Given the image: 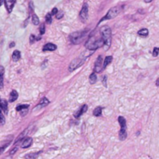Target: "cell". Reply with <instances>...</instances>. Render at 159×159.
Wrapping results in <instances>:
<instances>
[{
  "label": "cell",
  "instance_id": "cell-1",
  "mask_svg": "<svg viewBox=\"0 0 159 159\" xmlns=\"http://www.w3.org/2000/svg\"><path fill=\"white\" fill-rule=\"evenodd\" d=\"M104 45H105V42L102 38H98V39H95L94 38H91L87 42L85 46L88 50H96L97 48L103 46Z\"/></svg>",
  "mask_w": 159,
  "mask_h": 159
},
{
  "label": "cell",
  "instance_id": "cell-2",
  "mask_svg": "<svg viewBox=\"0 0 159 159\" xmlns=\"http://www.w3.org/2000/svg\"><path fill=\"white\" fill-rule=\"evenodd\" d=\"M101 34H102V38H103L105 45L109 47L111 45V30L108 26H103L100 29Z\"/></svg>",
  "mask_w": 159,
  "mask_h": 159
},
{
  "label": "cell",
  "instance_id": "cell-3",
  "mask_svg": "<svg viewBox=\"0 0 159 159\" xmlns=\"http://www.w3.org/2000/svg\"><path fill=\"white\" fill-rule=\"evenodd\" d=\"M119 123L120 124V131H119V139L121 140H126L127 137L126 134V119L123 116H119Z\"/></svg>",
  "mask_w": 159,
  "mask_h": 159
},
{
  "label": "cell",
  "instance_id": "cell-4",
  "mask_svg": "<svg viewBox=\"0 0 159 159\" xmlns=\"http://www.w3.org/2000/svg\"><path fill=\"white\" fill-rule=\"evenodd\" d=\"M85 38V33L84 32H74V33L71 34L70 36V39L73 44H80L81 42H83V40Z\"/></svg>",
  "mask_w": 159,
  "mask_h": 159
},
{
  "label": "cell",
  "instance_id": "cell-5",
  "mask_svg": "<svg viewBox=\"0 0 159 159\" xmlns=\"http://www.w3.org/2000/svg\"><path fill=\"white\" fill-rule=\"evenodd\" d=\"M84 58L82 57H79L73 59L71 62V63L70 64V66H69V70H70V72H73V70H75L76 69H77L78 67L80 66L84 62Z\"/></svg>",
  "mask_w": 159,
  "mask_h": 159
},
{
  "label": "cell",
  "instance_id": "cell-6",
  "mask_svg": "<svg viewBox=\"0 0 159 159\" xmlns=\"http://www.w3.org/2000/svg\"><path fill=\"white\" fill-rule=\"evenodd\" d=\"M119 7H113V8L110 9L108 10V12L107 13L106 16L103 18L101 21L104 20H110V19H113V18L116 17L118 14L119 13Z\"/></svg>",
  "mask_w": 159,
  "mask_h": 159
},
{
  "label": "cell",
  "instance_id": "cell-7",
  "mask_svg": "<svg viewBox=\"0 0 159 159\" xmlns=\"http://www.w3.org/2000/svg\"><path fill=\"white\" fill-rule=\"evenodd\" d=\"M80 18L82 22H86L88 18V6L87 3H84L83 5L80 13Z\"/></svg>",
  "mask_w": 159,
  "mask_h": 159
},
{
  "label": "cell",
  "instance_id": "cell-8",
  "mask_svg": "<svg viewBox=\"0 0 159 159\" xmlns=\"http://www.w3.org/2000/svg\"><path fill=\"white\" fill-rule=\"evenodd\" d=\"M102 68H103V65H102V56H100L98 57L96 59L95 64H94V72L95 73H100L102 72Z\"/></svg>",
  "mask_w": 159,
  "mask_h": 159
},
{
  "label": "cell",
  "instance_id": "cell-9",
  "mask_svg": "<svg viewBox=\"0 0 159 159\" xmlns=\"http://www.w3.org/2000/svg\"><path fill=\"white\" fill-rule=\"evenodd\" d=\"M15 3H16V0H5L6 8L9 13H11Z\"/></svg>",
  "mask_w": 159,
  "mask_h": 159
},
{
  "label": "cell",
  "instance_id": "cell-10",
  "mask_svg": "<svg viewBox=\"0 0 159 159\" xmlns=\"http://www.w3.org/2000/svg\"><path fill=\"white\" fill-rule=\"evenodd\" d=\"M32 141H33V140H32L31 137H27V138H25L22 141L21 147H22L23 148H29V147L32 144Z\"/></svg>",
  "mask_w": 159,
  "mask_h": 159
},
{
  "label": "cell",
  "instance_id": "cell-11",
  "mask_svg": "<svg viewBox=\"0 0 159 159\" xmlns=\"http://www.w3.org/2000/svg\"><path fill=\"white\" fill-rule=\"evenodd\" d=\"M87 110H88V105H84L83 106L81 107V108H80V109H79L76 113H75L74 116L76 118H79L80 116H82V115H83L85 111H87Z\"/></svg>",
  "mask_w": 159,
  "mask_h": 159
},
{
  "label": "cell",
  "instance_id": "cell-12",
  "mask_svg": "<svg viewBox=\"0 0 159 159\" xmlns=\"http://www.w3.org/2000/svg\"><path fill=\"white\" fill-rule=\"evenodd\" d=\"M57 48L56 45L52 43H48L43 47V51H55Z\"/></svg>",
  "mask_w": 159,
  "mask_h": 159
},
{
  "label": "cell",
  "instance_id": "cell-13",
  "mask_svg": "<svg viewBox=\"0 0 159 159\" xmlns=\"http://www.w3.org/2000/svg\"><path fill=\"white\" fill-rule=\"evenodd\" d=\"M0 108H1V109L7 114V111H8V106H7V101L1 100V102H0Z\"/></svg>",
  "mask_w": 159,
  "mask_h": 159
},
{
  "label": "cell",
  "instance_id": "cell-14",
  "mask_svg": "<svg viewBox=\"0 0 159 159\" xmlns=\"http://www.w3.org/2000/svg\"><path fill=\"white\" fill-rule=\"evenodd\" d=\"M18 98V93L16 92V91L13 90V91H11L10 95V102H13L17 99Z\"/></svg>",
  "mask_w": 159,
  "mask_h": 159
},
{
  "label": "cell",
  "instance_id": "cell-15",
  "mask_svg": "<svg viewBox=\"0 0 159 159\" xmlns=\"http://www.w3.org/2000/svg\"><path fill=\"white\" fill-rule=\"evenodd\" d=\"M40 152L38 153H30V154H26L24 159H36L38 157V154Z\"/></svg>",
  "mask_w": 159,
  "mask_h": 159
},
{
  "label": "cell",
  "instance_id": "cell-16",
  "mask_svg": "<svg viewBox=\"0 0 159 159\" xmlns=\"http://www.w3.org/2000/svg\"><path fill=\"white\" fill-rule=\"evenodd\" d=\"M12 58H13V60L14 62H17L20 59V52L19 51H17V50L14 51L13 53V56H12Z\"/></svg>",
  "mask_w": 159,
  "mask_h": 159
},
{
  "label": "cell",
  "instance_id": "cell-17",
  "mask_svg": "<svg viewBox=\"0 0 159 159\" xmlns=\"http://www.w3.org/2000/svg\"><path fill=\"white\" fill-rule=\"evenodd\" d=\"M111 61H112V57H111V56H107V57H105L103 62V68H105L107 66L109 65L111 62Z\"/></svg>",
  "mask_w": 159,
  "mask_h": 159
},
{
  "label": "cell",
  "instance_id": "cell-18",
  "mask_svg": "<svg viewBox=\"0 0 159 159\" xmlns=\"http://www.w3.org/2000/svg\"><path fill=\"white\" fill-rule=\"evenodd\" d=\"M90 83L91 84H94L96 83V81H97V76H96L95 73H91V76H90Z\"/></svg>",
  "mask_w": 159,
  "mask_h": 159
},
{
  "label": "cell",
  "instance_id": "cell-19",
  "mask_svg": "<svg viewBox=\"0 0 159 159\" xmlns=\"http://www.w3.org/2000/svg\"><path fill=\"white\" fill-rule=\"evenodd\" d=\"M138 34L140 35V36L147 37L148 35V30L146 28L141 29V30H140L138 31Z\"/></svg>",
  "mask_w": 159,
  "mask_h": 159
},
{
  "label": "cell",
  "instance_id": "cell-20",
  "mask_svg": "<svg viewBox=\"0 0 159 159\" xmlns=\"http://www.w3.org/2000/svg\"><path fill=\"white\" fill-rule=\"evenodd\" d=\"M48 104H49V101H48L46 98H43L41 100V102H40L39 105H41V106L44 107V106H46V105H48Z\"/></svg>",
  "mask_w": 159,
  "mask_h": 159
},
{
  "label": "cell",
  "instance_id": "cell-21",
  "mask_svg": "<svg viewBox=\"0 0 159 159\" xmlns=\"http://www.w3.org/2000/svg\"><path fill=\"white\" fill-rule=\"evenodd\" d=\"M102 109L101 107H97V108L94 110V112H93V114H94V116H100L101 115H102Z\"/></svg>",
  "mask_w": 159,
  "mask_h": 159
},
{
  "label": "cell",
  "instance_id": "cell-22",
  "mask_svg": "<svg viewBox=\"0 0 159 159\" xmlns=\"http://www.w3.org/2000/svg\"><path fill=\"white\" fill-rule=\"evenodd\" d=\"M32 23H33L34 25H38L40 23L39 21V18L38 17V16L35 14L32 15Z\"/></svg>",
  "mask_w": 159,
  "mask_h": 159
},
{
  "label": "cell",
  "instance_id": "cell-23",
  "mask_svg": "<svg viewBox=\"0 0 159 159\" xmlns=\"http://www.w3.org/2000/svg\"><path fill=\"white\" fill-rule=\"evenodd\" d=\"M52 13H48L45 16V20H46V23L48 24H52Z\"/></svg>",
  "mask_w": 159,
  "mask_h": 159
},
{
  "label": "cell",
  "instance_id": "cell-24",
  "mask_svg": "<svg viewBox=\"0 0 159 159\" xmlns=\"http://www.w3.org/2000/svg\"><path fill=\"white\" fill-rule=\"evenodd\" d=\"M28 107H29L28 105H18L17 107H16V111H20L21 110L25 109V108H28Z\"/></svg>",
  "mask_w": 159,
  "mask_h": 159
},
{
  "label": "cell",
  "instance_id": "cell-25",
  "mask_svg": "<svg viewBox=\"0 0 159 159\" xmlns=\"http://www.w3.org/2000/svg\"><path fill=\"white\" fill-rule=\"evenodd\" d=\"M4 123H5V117L2 111H0V124L4 125Z\"/></svg>",
  "mask_w": 159,
  "mask_h": 159
},
{
  "label": "cell",
  "instance_id": "cell-26",
  "mask_svg": "<svg viewBox=\"0 0 159 159\" xmlns=\"http://www.w3.org/2000/svg\"><path fill=\"white\" fill-rule=\"evenodd\" d=\"M45 32V24H41V26H40V34H44Z\"/></svg>",
  "mask_w": 159,
  "mask_h": 159
},
{
  "label": "cell",
  "instance_id": "cell-27",
  "mask_svg": "<svg viewBox=\"0 0 159 159\" xmlns=\"http://www.w3.org/2000/svg\"><path fill=\"white\" fill-rule=\"evenodd\" d=\"M4 72H5V70H4V67L2 66H0V77H2V76H3Z\"/></svg>",
  "mask_w": 159,
  "mask_h": 159
},
{
  "label": "cell",
  "instance_id": "cell-28",
  "mask_svg": "<svg viewBox=\"0 0 159 159\" xmlns=\"http://www.w3.org/2000/svg\"><path fill=\"white\" fill-rule=\"evenodd\" d=\"M158 52H159V48H154V51H153V56H157V55H158Z\"/></svg>",
  "mask_w": 159,
  "mask_h": 159
},
{
  "label": "cell",
  "instance_id": "cell-29",
  "mask_svg": "<svg viewBox=\"0 0 159 159\" xmlns=\"http://www.w3.org/2000/svg\"><path fill=\"white\" fill-rule=\"evenodd\" d=\"M56 16L57 19H61V18L63 16V13H62V12H59V13L58 12V13L56 15Z\"/></svg>",
  "mask_w": 159,
  "mask_h": 159
},
{
  "label": "cell",
  "instance_id": "cell-30",
  "mask_svg": "<svg viewBox=\"0 0 159 159\" xmlns=\"http://www.w3.org/2000/svg\"><path fill=\"white\" fill-rule=\"evenodd\" d=\"M35 40H36V38H35V37L34 36L33 34L30 35V43H34V42Z\"/></svg>",
  "mask_w": 159,
  "mask_h": 159
},
{
  "label": "cell",
  "instance_id": "cell-31",
  "mask_svg": "<svg viewBox=\"0 0 159 159\" xmlns=\"http://www.w3.org/2000/svg\"><path fill=\"white\" fill-rule=\"evenodd\" d=\"M3 87V76L0 77V89Z\"/></svg>",
  "mask_w": 159,
  "mask_h": 159
},
{
  "label": "cell",
  "instance_id": "cell-32",
  "mask_svg": "<svg viewBox=\"0 0 159 159\" xmlns=\"http://www.w3.org/2000/svg\"><path fill=\"white\" fill-rule=\"evenodd\" d=\"M52 15H56L58 13V9L57 8H54L52 11Z\"/></svg>",
  "mask_w": 159,
  "mask_h": 159
},
{
  "label": "cell",
  "instance_id": "cell-33",
  "mask_svg": "<svg viewBox=\"0 0 159 159\" xmlns=\"http://www.w3.org/2000/svg\"><path fill=\"white\" fill-rule=\"evenodd\" d=\"M16 151H17V148H14L13 150H12V151H10V154H11V155H13V154H14L15 153H16Z\"/></svg>",
  "mask_w": 159,
  "mask_h": 159
},
{
  "label": "cell",
  "instance_id": "cell-34",
  "mask_svg": "<svg viewBox=\"0 0 159 159\" xmlns=\"http://www.w3.org/2000/svg\"><path fill=\"white\" fill-rule=\"evenodd\" d=\"M4 148H0V154H2V153L4 151Z\"/></svg>",
  "mask_w": 159,
  "mask_h": 159
},
{
  "label": "cell",
  "instance_id": "cell-35",
  "mask_svg": "<svg viewBox=\"0 0 159 159\" xmlns=\"http://www.w3.org/2000/svg\"><path fill=\"white\" fill-rule=\"evenodd\" d=\"M144 2H146V3H149V2H152V0H144Z\"/></svg>",
  "mask_w": 159,
  "mask_h": 159
},
{
  "label": "cell",
  "instance_id": "cell-36",
  "mask_svg": "<svg viewBox=\"0 0 159 159\" xmlns=\"http://www.w3.org/2000/svg\"><path fill=\"white\" fill-rule=\"evenodd\" d=\"M156 85H157V86H159V78L157 80V82H156Z\"/></svg>",
  "mask_w": 159,
  "mask_h": 159
},
{
  "label": "cell",
  "instance_id": "cell-37",
  "mask_svg": "<svg viewBox=\"0 0 159 159\" xmlns=\"http://www.w3.org/2000/svg\"><path fill=\"white\" fill-rule=\"evenodd\" d=\"M3 1L4 0H0V7H1V6H2V4L3 3Z\"/></svg>",
  "mask_w": 159,
  "mask_h": 159
},
{
  "label": "cell",
  "instance_id": "cell-38",
  "mask_svg": "<svg viewBox=\"0 0 159 159\" xmlns=\"http://www.w3.org/2000/svg\"><path fill=\"white\" fill-rule=\"evenodd\" d=\"M14 45H15V44L13 43V42H12V44L10 45V47H13V46H14Z\"/></svg>",
  "mask_w": 159,
  "mask_h": 159
}]
</instances>
